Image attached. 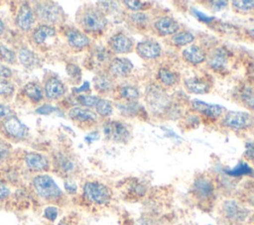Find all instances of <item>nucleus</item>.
I'll use <instances>...</instances> for the list:
<instances>
[{
	"label": "nucleus",
	"instance_id": "f257e3e1",
	"mask_svg": "<svg viewBox=\"0 0 254 225\" xmlns=\"http://www.w3.org/2000/svg\"><path fill=\"white\" fill-rule=\"evenodd\" d=\"M32 186L36 194L43 200L56 203L64 198V191L48 173H38L32 178Z\"/></svg>",
	"mask_w": 254,
	"mask_h": 225
},
{
	"label": "nucleus",
	"instance_id": "f03ea898",
	"mask_svg": "<svg viewBox=\"0 0 254 225\" xmlns=\"http://www.w3.org/2000/svg\"><path fill=\"white\" fill-rule=\"evenodd\" d=\"M77 23L84 32L99 33L106 28L107 18L102 10L85 6L77 13Z\"/></svg>",
	"mask_w": 254,
	"mask_h": 225
},
{
	"label": "nucleus",
	"instance_id": "7ed1b4c3",
	"mask_svg": "<svg viewBox=\"0 0 254 225\" xmlns=\"http://www.w3.org/2000/svg\"><path fill=\"white\" fill-rule=\"evenodd\" d=\"M82 195L88 202L102 206L110 202L112 192L106 184L97 180H88L82 185Z\"/></svg>",
	"mask_w": 254,
	"mask_h": 225
},
{
	"label": "nucleus",
	"instance_id": "20e7f679",
	"mask_svg": "<svg viewBox=\"0 0 254 225\" xmlns=\"http://www.w3.org/2000/svg\"><path fill=\"white\" fill-rule=\"evenodd\" d=\"M35 15L44 22V24H56L62 22L64 10L60 5L54 2H37L34 8Z\"/></svg>",
	"mask_w": 254,
	"mask_h": 225
},
{
	"label": "nucleus",
	"instance_id": "39448f33",
	"mask_svg": "<svg viewBox=\"0 0 254 225\" xmlns=\"http://www.w3.org/2000/svg\"><path fill=\"white\" fill-rule=\"evenodd\" d=\"M146 102L153 112L160 113L168 108L170 98L162 87L150 84L146 89Z\"/></svg>",
	"mask_w": 254,
	"mask_h": 225
},
{
	"label": "nucleus",
	"instance_id": "423d86ee",
	"mask_svg": "<svg viewBox=\"0 0 254 225\" xmlns=\"http://www.w3.org/2000/svg\"><path fill=\"white\" fill-rule=\"evenodd\" d=\"M191 192L198 202L210 203L214 199V184L208 177L198 176L192 182Z\"/></svg>",
	"mask_w": 254,
	"mask_h": 225
},
{
	"label": "nucleus",
	"instance_id": "0eeeda50",
	"mask_svg": "<svg viewBox=\"0 0 254 225\" xmlns=\"http://www.w3.org/2000/svg\"><path fill=\"white\" fill-rule=\"evenodd\" d=\"M103 133L105 137L116 143H126L131 137V132L126 123L121 121L109 120L103 124Z\"/></svg>",
	"mask_w": 254,
	"mask_h": 225
},
{
	"label": "nucleus",
	"instance_id": "6e6552de",
	"mask_svg": "<svg viewBox=\"0 0 254 225\" xmlns=\"http://www.w3.org/2000/svg\"><path fill=\"white\" fill-rule=\"evenodd\" d=\"M222 124L231 129L242 130L249 128L254 124V117L247 112L229 111L224 115Z\"/></svg>",
	"mask_w": 254,
	"mask_h": 225
},
{
	"label": "nucleus",
	"instance_id": "1a4fd4ad",
	"mask_svg": "<svg viewBox=\"0 0 254 225\" xmlns=\"http://www.w3.org/2000/svg\"><path fill=\"white\" fill-rule=\"evenodd\" d=\"M2 130L8 138L17 141L26 138L29 131L28 127L14 115L2 120Z\"/></svg>",
	"mask_w": 254,
	"mask_h": 225
},
{
	"label": "nucleus",
	"instance_id": "9d476101",
	"mask_svg": "<svg viewBox=\"0 0 254 225\" xmlns=\"http://www.w3.org/2000/svg\"><path fill=\"white\" fill-rule=\"evenodd\" d=\"M25 166L27 169L35 173H46L51 167V160L44 154L38 152H30L27 153L24 157Z\"/></svg>",
	"mask_w": 254,
	"mask_h": 225
},
{
	"label": "nucleus",
	"instance_id": "9b49d317",
	"mask_svg": "<svg viewBox=\"0 0 254 225\" xmlns=\"http://www.w3.org/2000/svg\"><path fill=\"white\" fill-rule=\"evenodd\" d=\"M52 166L55 167L58 173L64 176L69 177L73 174L76 170V164L75 162L67 155L59 152L53 156V160L51 161Z\"/></svg>",
	"mask_w": 254,
	"mask_h": 225
},
{
	"label": "nucleus",
	"instance_id": "f8f14e48",
	"mask_svg": "<svg viewBox=\"0 0 254 225\" xmlns=\"http://www.w3.org/2000/svg\"><path fill=\"white\" fill-rule=\"evenodd\" d=\"M222 212L225 218L234 222H242L249 215V210L233 199L225 200L223 202Z\"/></svg>",
	"mask_w": 254,
	"mask_h": 225
},
{
	"label": "nucleus",
	"instance_id": "ddd939ff",
	"mask_svg": "<svg viewBox=\"0 0 254 225\" xmlns=\"http://www.w3.org/2000/svg\"><path fill=\"white\" fill-rule=\"evenodd\" d=\"M35 19L34 9L28 3L22 4L16 16V24L18 28L24 32L30 31L35 23Z\"/></svg>",
	"mask_w": 254,
	"mask_h": 225
},
{
	"label": "nucleus",
	"instance_id": "4468645a",
	"mask_svg": "<svg viewBox=\"0 0 254 225\" xmlns=\"http://www.w3.org/2000/svg\"><path fill=\"white\" fill-rule=\"evenodd\" d=\"M43 91L47 98L51 100H56L63 97L66 92L65 84L56 76H51L47 78L44 84Z\"/></svg>",
	"mask_w": 254,
	"mask_h": 225
},
{
	"label": "nucleus",
	"instance_id": "2eb2a0df",
	"mask_svg": "<svg viewBox=\"0 0 254 225\" xmlns=\"http://www.w3.org/2000/svg\"><path fill=\"white\" fill-rule=\"evenodd\" d=\"M108 45L111 51L116 54H127L133 49V41L122 33L113 35L109 39Z\"/></svg>",
	"mask_w": 254,
	"mask_h": 225
},
{
	"label": "nucleus",
	"instance_id": "dca6fc26",
	"mask_svg": "<svg viewBox=\"0 0 254 225\" xmlns=\"http://www.w3.org/2000/svg\"><path fill=\"white\" fill-rule=\"evenodd\" d=\"M109 74L116 77H125L131 73L133 69V64L128 58L115 57L112 58L108 64Z\"/></svg>",
	"mask_w": 254,
	"mask_h": 225
},
{
	"label": "nucleus",
	"instance_id": "f3484780",
	"mask_svg": "<svg viewBox=\"0 0 254 225\" xmlns=\"http://www.w3.org/2000/svg\"><path fill=\"white\" fill-rule=\"evenodd\" d=\"M65 38L67 44L75 50H82L88 47L90 43L87 35L76 28H68L65 31Z\"/></svg>",
	"mask_w": 254,
	"mask_h": 225
},
{
	"label": "nucleus",
	"instance_id": "a211bd4d",
	"mask_svg": "<svg viewBox=\"0 0 254 225\" xmlns=\"http://www.w3.org/2000/svg\"><path fill=\"white\" fill-rule=\"evenodd\" d=\"M136 51L140 56L150 59L160 56L162 53L161 46L157 42L151 40H146L138 43L136 46Z\"/></svg>",
	"mask_w": 254,
	"mask_h": 225
},
{
	"label": "nucleus",
	"instance_id": "6ab92c4d",
	"mask_svg": "<svg viewBox=\"0 0 254 225\" xmlns=\"http://www.w3.org/2000/svg\"><path fill=\"white\" fill-rule=\"evenodd\" d=\"M111 53L105 47H96L90 53L89 62L91 67L100 68L111 61Z\"/></svg>",
	"mask_w": 254,
	"mask_h": 225
},
{
	"label": "nucleus",
	"instance_id": "aec40b11",
	"mask_svg": "<svg viewBox=\"0 0 254 225\" xmlns=\"http://www.w3.org/2000/svg\"><path fill=\"white\" fill-rule=\"evenodd\" d=\"M155 28L160 35L169 36L177 34L180 29V25L175 19L169 16H163L156 20Z\"/></svg>",
	"mask_w": 254,
	"mask_h": 225
},
{
	"label": "nucleus",
	"instance_id": "412c9836",
	"mask_svg": "<svg viewBox=\"0 0 254 225\" xmlns=\"http://www.w3.org/2000/svg\"><path fill=\"white\" fill-rule=\"evenodd\" d=\"M56 35L57 31L52 25L40 24L34 29L32 33V39L35 44L43 45L47 40L54 38Z\"/></svg>",
	"mask_w": 254,
	"mask_h": 225
},
{
	"label": "nucleus",
	"instance_id": "4be33fe9",
	"mask_svg": "<svg viewBox=\"0 0 254 225\" xmlns=\"http://www.w3.org/2000/svg\"><path fill=\"white\" fill-rule=\"evenodd\" d=\"M208 64L214 70H222L227 67L228 54L222 48L213 50L208 57Z\"/></svg>",
	"mask_w": 254,
	"mask_h": 225
},
{
	"label": "nucleus",
	"instance_id": "5701e85b",
	"mask_svg": "<svg viewBox=\"0 0 254 225\" xmlns=\"http://www.w3.org/2000/svg\"><path fill=\"white\" fill-rule=\"evenodd\" d=\"M191 107L195 111H198L199 113L204 114L205 116L210 117V118H217L223 112L222 106L216 105V104H209V103L199 101V100H193L191 102Z\"/></svg>",
	"mask_w": 254,
	"mask_h": 225
},
{
	"label": "nucleus",
	"instance_id": "b1692460",
	"mask_svg": "<svg viewBox=\"0 0 254 225\" xmlns=\"http://www.w3.org/2000/svg\"><path fill=\"white\" fill-rule=\"evenodd\" d=\"M93 86L98 92L106 93L113 89L114 79L108 72L98 71L93 77Z\"/></svg>",
	"mask_w": 254,
	"mask_h": 225
},
{
	"label": "nucleus",
	"instance_id": "393cba45",
	"mask_svg": "<svg viewBox=\"0 0 254 225\" xmlns=\"http://www.w3.org/2000/svg\"><path fill=\"white\" fill-rule=\"evenodd\" d=\"M185 87L190 93L204 94L210 89V83L201 77H190L185 80Z\"/></svg>",
	"mask_w": 254,
	"mask_h": 225
},
{
	"label": "nucleus",
	"instance_id": "a878e982",
	"mask_svg": "<svg viewBox=\"0 0 254 225\" xmlns=\"http://www.w3.org/2000/svg\"><path fill=\"white\" fill-rule=\"evenodd\" d=\"M68 116L71 120L79 123H90L96 121V114L86 108L72 107L68 111Z\"/></svg>",
	"mask_w": 254,
	"mask_h": 225
},
{
	"label": "nucleus",
	"instance_id": "bb28decb",
	"mask_svg": "<svg viewBox=\"0 0 254 225\" xmlns=\"http://www.w3.org/2000/svg\"><path fill=\"white\" fill-rule=\"evenodd\" d=\"M183 57L190 63L198 64L205 60L206 54L198 46H190L183 51Z\"/></svg>",
	"mask_w": 254,
	"mask_h": 225
},
{
	"label": "nucleus",
	"instance_id": "cd10ccee",
	"mask_svg": "<svg viewBox=\"0 0 254 225\" xmlns=\"http://www.w3.org/2000/svg\"><path fill=\"white\" fill-rule=\"evenodd\" d=\"M19 61L28 68H34L40 63V58L36 53L28 48H21L18 52Z\"/></svg>",
	"mask_w": 254,
	"mask_h": 225
},
{
	"label": "nucleus",
	"instance_id": "c85d7f7f",
	"mask_svg": "<svg viewBox=\"0 0 254 225\" xmlns=\"http://www.w3.org/2000/svg\"><path fill=\"white\" fill-rule=\"evenodd\" d=\"M24 94L34 103H38L41 100H43L44 97V91L41 85L37 82H28L23 87Z\"/></svg>",
	"mask_w": 254,
	"mask_h": 225
},
{
	"label": "nucleus",
	"instance_id": "c756f323",
	"mask_svg": "<svg viewBox=\"0 0 254 225\" xmlns=\"http://www.w3.org/2000/svg\"><path fill=\"white\" fill-rule=\"evenodd\" d=\"M158 77H159L160 81L167 86H173L179 81L178 73H176L174 70L166 68V67H162L159 69Z\"/></svg>",
	"mask_w": 254,
	"mask_h": 225
},
{
	"label": "nucleus",
	"instance_id": "7c9ffc66",
	"mask_svg": "<svg viewBox=\"0 0 254 225\" xmlns=\"http://www.w3.org/2000/svg\"><path fill=\"white\" fill-rule=\"evenodd\" d=\"M118 92L120 97L127 100L128 102H133L137 100L140 96V92L138 88L133 85H122L119 87Z\"/></svg>",
	"mask_w": 254,
	"mask_h": 225
},
{
	"label": "nucleus",
	"instance_id": "2f4dec72",
	"mask_svg": "<svg viewBox=\"0 0 254 225\" xmlns=\"http://www.w3.org/2000/svg\"><path fill=\"white\" fill-rule=\"evenodd\" d=\"M95 110L98 115H100L102 117H108L113 112V106L110 101H108L106 99L99 98V100L97 101V103L95 105Z\"/></svg>",
	"mask_w": 254,
	"mask_h": 225
},
{
	"label": "nucleus",
	"instance_id": "473e14b6",
	"mask_svg": "<svg viewBox=\"0 0 254 225\" xmlns=\"http://www.w3.org/2000/svg\"><path fill=\"white\" fill-rule=\"evenodd\" d=\"M194 40V36L190 32H179L174 35L172 42L176 46H186Z\"/></svg>",
	"mask_w": 254,
	"mask_h": 225
},
{
	"label": "nucleus",
	"instance_id": "72a5a7b5",
	"mask_svg": "<svg viewBox=\"0 0 254 225\" xmlns=\"http://www.w3.org/2000/svg\"><path fill=\"white\" fill-rule=\"evenodd\" d=\"M15 92L14 84L8 79L0 78V97L10 98Z\"/></svg>",
	"mask_w": 254,
	"mask_h": 225
},
{
	"label": "nucleus",
	"instance_id": "f704fd0d",
	"mask_svg": "<svg viewBox=\"0 0 254 225\" xmlns=\"http://www.w3.org/2000/svg\"><path fill=\"white\" fill-rule=\"evenodd\" d=\"M16 60L15 53L7 48L6 46L0 44V61H4L6 63H14Z\"/></svg>",
	"mask_w": 254,
	"mask_h": 225
},
{
	"label": "nucleus",
	"instance_id": "c9c22d12",
	"mask_svg": "<svg viewBox=\"0 0 254 225\" xmlns=\"http://www.w3.org/2000/svg\"><path fill=\"white\" fill-rule=\"evenodd\" d=\"M59 207L53 204L47 205L43 210V216L45 219H47L49 222H55L59 217Z\"/></svg>",
	"mask_w": 254,
	"mask_h": 225
},
{
	"label": "nucleus",
	"instance_id": "e433bc0d",
	"mask_svg": "<svg viewBox=\"0 0 254 225\" xmlns=\"http://www.w3.org/2000/svg\"><path fill=\"white\" fill-rule=\"evenodd\" d=\"M99 97L94 95H78L76 97V102L84 107H95Z\"/></svg>",
	"mask_w": 254,
	"mask_h": 225
},
{
	"label": "nucleus",
	"instance_id": "4c0bfd02",
	"mask_svg": "<svg viewBox=\"0 0 254 225\" xmlns=\"http://www.w3.org/2000/svg\"><path fill=\"white\" fill-rule=\"evenodd\" d=\"M242 101L252 110H254V89L251 87H245L241 92Z\"/></svg>",
	"mask_w": 254,
	"mask_h": 225
},
{
	"label": "nucleus",
	"instance_id": "58836bf2",
	"mask_svg": "<svg viewBox=\"0 0 254 225\" xmlns=\"http://www.w3.org/2000/svg\"><path fill=\"white\" fill-rule=\"evenodd\" d=\"M251 171H252V169L248 165H246L244 163H240L234 169L227 170V173L230 175H243V174L251 173Z\"/></svg>",
	"mask_w": 254,
	"mask_h": 225
},
{
	"label": "nucleus",
	"instance_id": "ea45409f",
	"mask_svg": "<svg viewBox=\"0 0 254 225\" xmlns=\"http://www.w3.org/2000/svg\"><path fill=\"white\" fill-rule=\"evenodd\" d=\"M130 18H131L132 22L137 26H144V25L148 24V22H149L148 15H146L145 13H142V12L134 13L131 15Z\"/></svg>",
	"mask_w": 254,
	"mask_h": 225
},
{
	"label": "nucleus",
	"instance_id": "a19ab883",
	"mask_svg": "<svg viewBox=\"0 0 254 225\" xmlns=\"http://www.w3.org/2000/svg\"><path fill=\"white\" fill-rule=\"evenodd\" d=\"M120 110L123 111V113L127 115H134L140 110V105H138L135 101L133 102H128L122 106H120Z\"/></svg>",
	"mask_w": 254,
	"mask_h": 225
},
{
	"label": "nucleus",
	"instance_id": "79ce46f5",
	"mask_svg": "<svg viewBox=\"0 0 254 225\" xmlns=\"http://www.w3.org/2000/svg\"><path fill=\"white\" fill-rule=\"evenodd\" d=\"M233 7L239 11H250L254 8V1H233Z\"/></svg>",
	"mask_w": 254,
	"mask_h": 225
},
{
	"label": "nucleus",
	"instance_id": "37998d69",
	"mask_svg": "<svg viewBox=\"0 0 254 225\" xmlns=\"http://www.w3.org/2000/svg\"><path fill=\"white\" fill-rule=\"evenodd\" d=\"M66 71L68 73V75L73 79V80H80V75H81V71H80V68L73 64V63H70L66 66Z\"/></svg>",
	"mask_w": 254,
	"mask_h": 225
},
{
	"label": "nucleus",
	"instance_id": "c03bdc74",
	"mask_svg": "<svg viewBox=\"0 0 254 225\" xmlns=\"http://www.w3.org/2000/svg\"><path fill=\"white\" fill-rule=\"evenodd\" d=\"M123 3L127 6V8L134 11H140L144 9L147 4V2H143V1H124Z\"/></svg>",
	"mask_w": 254,
	"mask_h": 225
},
{
	"label": "nucleus",
	"instance_id": "a18cd8bd",
	"mask_svg": "<svg viewBox=\"0 0 254 225\" xmlns=\"http://www.w3.org/2000/svg\"><path fill=\"white\" fill-rule=\"evenodd\" d=\"M11 194V189L8 186V184H6V182H4L2 179H0V201H4L6 200Z\"/></svg>",
	"mask_w": 254,
	"mask_h": 225
},
{
	"label": "nucleus",
	"instance_id": "49530a36",
	"mask_svg": "<svg viewBox=\"0 0 254 225\" xmlns=\"http://www.w3.org/2000/svg\"><path fill=\"white\" fill-rule=\"evenodd\" d=\"M64 190L67 194H75L77 192V185L75 182H73L70 179H65L64 183Z\"/></svg>",
	"mask_w": 254,
	"mask_h": 225
},
{
	"label": "nucleus",
	"instance_id": "de8ad7c7",
	"mask_svg": "<svg viewBox=\"0 0 254 225\" xmlns=\"http://www.w3.org/2000/svg\"><path fill=\"white\" fill-rule=\"evenodd\" d=\"M244 157H245L247 160L254 161V141L248 142V143L245 145Z\"/></svg>",
	"mask_w": 254,
	"mask_h": 225
},
{
	"label": "nucleus",
	"instance_id": "09e8293b",
	"mask_svg": "<svg viewBox=\"0 0 254 225\" xmlns=\"http://www.w3.org/2000/svg\"><path fill=\"white\" fill-rule=\"evenodd\" d=\"M54 111H56V108L50 104H43L42 106H40L39 108H37L36 113L41 114V115H50L52 114Z\"/></svg>",
	"mask_w": 254,
	"mask_h": 225
},
{
	"label": "nucleus",
	"instance_id": "8fccbe9b",
	"mask_svg": "<svg viewBox=\"0 0 254 225\" xmlns=\"http://www.w3.org/2000/svg\"><path fill=\"white\" fill-rule=\"evenodd\" d=\"M10 156V148L7 144L1 143L0 144V162H3L8 159Z\"/></svg>",
	"mask_w": 254,
	"mask_h": 225
},
{
	"label": "nucleus",
	"instance_id": "3c124183",
	"mask_svg": "<svg viewBox=\"0 0 254 225\" xmlns=\"http://www.w3.org/2000/svg\"><path fill=\"white\" fill-rule=\"evenodd\" d=\"M12 76V70L10 67L5 65L4 63L0 62V78L8 79Z\"/></svg>",
	"mask_w": 254,
	"mask_h": 225
},
{
	"label": "nucleus",
	"instance_id": "603ef678",
	"mask_svg": "<svg viewBox=\"0 0 254 225\" xmlns=\"http://www.w3.org/2000/svg\"><path fill=\"white\" fill-rule=\"evenodd\" d=\"M12 110L8 105H5L3 103H0V121L6 119L7 117L11 116Z\"/></svg>",
	"mask_w": 254,
	"mask_h": 225
},
{
	"label": "nucleus",
	"instance_id": "864d4df0",
	"mask_svg": "<svg viewBox=\"0 0 254 225\" xmlns=\"http://www.w3.org/2000/svg\"><path fill=\"white\" fill-rule=\"evenodd\" d=\"M57 225H75V224H74V222L72 221V219H71L70 217L65 216V217L62 218V219L58 222Z\"/></svg>",
	"mask_w": 254,
	"mask_h": 225
},
{
	"label": "nucleus",
	"instance_id": "5fc2aeb1",
	"mask_svg": "<svg viewBox=\"0 0 254 225\" xmlns=\"http://www.w3.org/2000/svg\"><path fill=\"white\" fill-rule=\"evenodd\" d=\"M210 4H214V5H212L216 10L218 9H221V8H224V7H226L227 6V2H225V1H211L210 2Z\"/></svg>",
	"mask_w": 254,
	"mask_h": 225
},
{
	"label": "nucleus",
	"instance_id": "6e6d98bb",
	"mask_svg": "<svg viewBox=\"0 0 254 225\" xmlns=\"http://www.w3.org/2000/svg\"><path fill=\"white\" fill-rule=\"evenodd\" d=\"M194 14L198 17L199 20H202L203 22H210V20H211V18L206 17L205 15H203L202 13H200V12H198V11H194Z\"/></svg>",
	"mask_w": 254,
	"mask_h": 225
},
{
	"label": "nucleus",
	"instance_id": "4d7b16f0",
	"mask_svg": "<svg viewBox=\"0 0 254 225\" xmlns=\"http://www.w3.org/2000/svg\"><path fill=\"white\" fill-rule=\"evenodd\" d=\"M87 89H89V83H88V82H84L83 85H81V86L78 87V88H74L73 91L76 92V93H79V92L85 91V90H87Z\"/></svg>",
	"mask_w": 254,
	"mask_h": 225
},
{
	"label": "nucleus",
	"instance_id": "13d9d810",
	"mask_svg": "<svg viewBox=\"0 0 254 225\" xmlns=\"http://www.w3.org/2000/svg\"><path fill=\"white\" fill-rule=\"evenodd\" d=\"M4 31H5V24H4V22L0 19V36L4 33Z\"/></svg>",
	"mask_w": 254,
	"mask_h": 225
},
{
	"label": "nucleus",
	"instance_id": "bf43d9fd",
	"mask_svg": "<svg viewBox=\"0 0 254 225\" xmlns=\"http://www.w3.org/2000/svg\"><path fill=\"white\" fill-rule=\"evenodd\" d=\"M248 34H249V35H250V36H251V37L254 39V29H252V30H249V31H248Z\"/></svg>",
	"mask_w": 254,
	"mask_h": 225
}]
</instances>
